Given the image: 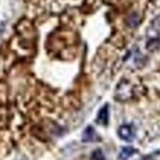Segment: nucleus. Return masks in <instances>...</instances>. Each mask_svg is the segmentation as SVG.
<instances>
[{"instance_id": "obj_5", "label": "nucleus", "mask_w": 160, "mask_h": 160, "mask_svg": "<svg viewBox=\"0 0 160 160\" xmlns=\"http://www.w3.org/2000/svg\"><path fill=\"white\" fill-rule=\"evenodd\" d=\"M160 46V40L159 38H152L147 42V49L148 51H155L158 49Z\"/></svg>"}, {"instance_id": "obj_7", "label": "nucleus", "mask_w": 160, "mask_h": 160, "mask_svg": "<svg viewBox=\"0 0 160 160\" xmlns=\"http://www.w3.org/2000/svg\"><path fill=\"white\" fill-rule=\"evenodd\" d=\"M127 23H128L129 27H136V26H138V23H139V18H138L137 15H132V16L127 20Z\"/></svg>"}, {"instance_id": "obj_4", "label": "nucleus", "mask_w": 160, "mask_h": 160, "mask_svg": "<svg viewBox=\"0 0 160 160\" xmlns=\"http://www.w3.org/2000/svg\"><path fill=\"white\" fill-rule=\"evenodd\" d=\"M134 153H137V149H134L133 147H124L122 148L120 152V155H118V159L120 160H128Z\"/></svg>"}, {"instance_id": "obj_1", "label": "nucleus", "mask_w": 160, "mask_h": 160, "mask_svg": "<svg viewBox=\"0 0 160 160\" xmlns=\"http://www.w3.org/2000/svg\"><path fill=\"white\" fill-rule=\"evenodd\" d=\"M117 134L121 139L124 140V142H132L136 138V128L132 123L122 124L117 131Z\"/></svg>"}, {"instance_id": "obj_2", "label": "nucleus", "mask_w": 160, "mask_h": 160, "mask_svg": "<svg viewBox=\"0 0 160 160\" xmlns=\"http://www.w3.org/2000/svg\"><path fill=\"white\" fill-rule=\"evenodd\" d=\"M108 118H110V107H108V103H106L100 108V111L98 113L96 122L101 126H107Z\"/></svg>"}, {"instance_id": "obj_3", "label": "nucleus", "mask_w": 160, "mask_h": 160, "mask_svg": "<svg viewBox=\"0 0 160 160\" xmlns=\"http://www.w3.org/2000/svg\"><path fill=\"white\" fill-rule=\"evenodd\" d=\"M82 142H94V140L98 139V137H96V132H95V129L92 128V126H88L85 129H84V132H82Z\"/></svg>"}, {"instance_id": "obj_6", "label": "nucleus", "mask_w": 160, "mask_h": 160, "mask_svg": "<svg viewBox=\"0 0 160 160\" xmlns=\"http://www.w3.org/2000/svg\"><path fill=\"white\" fill-rule=\"evenodd\" d=\"M91 160H105V155L101 149H96L91 154Z\"/></svg>"}]
</instances>
